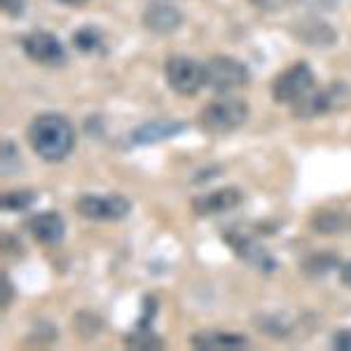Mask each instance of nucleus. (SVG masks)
<instances>
[{
    "label": "nucleus",
    "instance_id": "obj_11",
    "mask_svg": "<svg viewBox=\"0 0 351 351\" xmlns=\"http://www.w3.org/2000/svg\"><path fill=\"white\" fill-rule=\"evenodd\" d=\"M28 230L36 237V241L45 243V246H56L66 234V223L56 211H45V213H36V216L28 220Z\"/></svg>",
    "mask_w": 351,
    "mask_h": 351
},
{
    "label": "nucleus",
    "instance_id": "obj_14",
    "mask_svg": "<svg viewBox=\"0 0 351 351\" xmlns=\"http://www.w3.org/2000/svg\"><path fill=\"white\" fill-rule=\"evenodd\" d=\"M185 129L183 122H176V120H160V122H145L141 124L138 129H134L132 134V143L136 145H152V143H160V141L173 138Z\"/></svg>",
    "mask_w": 351,
    "mask_h": 351
},
{
    "label": "nucleus",
    "instance_id": "obj_24",
    "mask_svg": "<svg viewBox=\"0 0 351 351\" xmlns=\"http://www.w3.org/2000/svg\"><path fill=\"white\" fill-rule=\"evenodd\" d=\"M0 281H3V309H8L10 307V302H12V298H14V288L12 284H10V279H8V274L3 271V276H0Z\"/></svg>",
    "mask_w": 351,
    "mask_h": 351
},
{
    "label": "nucleus",
    "instance_id": "obj_23",
    "mask_svg": "<svg viewBox=\"0 0 351 351\" xmlns=\"http://www.w3.org/2000/svg\"><path fill=\"white\" fill-rule=\"evenodd\" d=\"M0 5H3V12L8 16H21L26 8V0H0Z\"/></svg>",
    "mask_w": 351,
    "mask_h": 351
},
{
    "label": "nucleus",
    "instance_id": "obj_3",
    "mask_svg": "<svg viewBox=\"0 0 351 351\" xmlns=\"http://www.w3.org/2000/svg\"><path fill=\"white\" fill-rule=\"evenodd\" d=\"M314 71L309 64L298 61V64L288 66L286 71H281L271 82V96L276 104H291L295 106L298 101H302L311 89H314Z\"/></svg>",
    "mask_w": 351,
    "mask_h": 351
},
{
    "label": "nucleus",
    "instance_id": "obj_4",
    "mask_svg": "<svg viewBox=\"0 0 351 351\" xmlns=\"http://www.w3.org/2000/svg\"><path fill=\"white\" fill-rule=\"evenodd\" d=\"M169 87L180 96H195L206 84V66L190 56H169L164 64Z\"/></svg>",
    "mask_w": 351,
    "mask_h": 351
},
{
    "label": "nucleus",
    "instance_id": "obj_16",
    "mask_svg": "<svg viewBox=\"0 0 351 351\" xmlns=\"http://www.w3.org/2000/svg\"><path fill=\"white\" fill-rule=\"evenodd\" d=\"M339 267L335 253H311L309 258L302 260V271L311 279H319V276L328 274L330 269Z\"/></svg>",
    "mask_w": 351,
    "mask_h": 351
},
{
    "label": "nucleus",
    "instance_id": "obj_22",
    "mask_svg": "<svg viewBox=\"0 0 351 351\" xmlns=\"http://www.w3.org/2000/svg\"><path fill=\"white\" fill-rule=\"evenodd\" d=\"M332 347L337 351H351V328H342L332 335Z\"/></svg>",
    "mask_w": 351,
    "mask_h": 351
},
{
    "label": "nucleus",
    "instance_id": "obj_26",
    "mask_svg": "<svg viewBox=\"0 0 351 351\" xmlns=\"http://www.w3.org/2000/svg\"><path fill=\"white\" fill-rule=\"evenodd\" d=\"M56 3H61V5H71V8H80V5L89 3V0H56Z\"/></svg>",
    "mask_w": 351,
    "mask_h": 351
},
{
    "label": "nucleus",
    "instance_id": "obj_12",
    "mask_svg": "<svg viewBox=\"0 0 351 351\" xmlns=\"http://www.w3.org/2000/svg\"><path fill=\"white\" fill-rule=\"evenodd\" d=\"M180 24H183V14H180V10H176L173 5H167V3L150 5L143 14V26L152 33H162V36L173 33Z\"/></svg>",
    "mask_w": 351,
    "mask_h": 351
},
{
    "label": "nucleus",
    "instance_id": "obj_25",
    "mask_svg": "<svg viewBox=\"0 0 351 351\" xmlns=\"http://www.w3.org/2000/svg\"><path fill=\"white\" fill-rule=\"evenodd\" d=\"M339 279H342L344 286L351 288V263H347V265H342V267H339Z\"/></svg>",
    "mask_w": 351,
    "mask_h": 351
},
{
    "label": "nucleus",
    "instance_id": "obj_13",
    "mask_svg": "<svg viewBox=\"0 0 351 351\" xmlns=\"http://www.w3.org/2000/svg\"><path fill=\"white\" fill-rule=\"evenodd\" d=\"M190 344L195 349L202 351H232V349H246L248 339L243 335H234V332H223V330H204L190 337Z\"/></svg>",
    "mask_w": 351,
    "mask_h": 351
},
{
    "label": "nucleus",
    "instance_id": "obj_7",
    "mask_svg": "<svg viewBox=\"0 0 351 351\" xmlns=\"http://www.w3.org/2000/svg\"><path fill=\"white\" fill-rule=\"evenodd\" d=\"M225 241H228L232 251H234L246 265H251L253 269L263 271V274H269V271L276 269L274 256H271L258 239H253V237L239 234V232H225Z\"/></svg>",
    "mask_w": 351,
    "mask_h": 351
},
{
    "label": "nucleus",
    "instance_id": "obj_1",
    "mask_svg": "<svg viewBox=\"0 0 351 351\" xmlns=\"http://www.w3.org/2000/svg\"><path fill=\"white\" fill-rule=\"evenodd\" d=\"M33 152L45 162H61L75 148V129L59 112H43L33 117L26 129Z\"/></svg>",
    "mask_w": 351,
    "mask_h": 351
},
{
    "label": "nucleus",
    "instance_id": "obj_21",
    "mask_svg": "<svg viewBox=\"0 0 351 351\" xmlns=\"http://www.w3.org/2000/svg\"><path fill=\"white\" fill-rule=\"evenodd\" d=\"M251 5H256L263 12H279V10H286L288 5H293L295 0H248Z\"/></svg>",
    "mask_w": 351,
    "mask_h": 351
},
{
    "label": "nucleus",
    "instance_id": "obj_8",
    "mask_svg": "<svg viewBox=\"0 0 351 351\" xmlns=\"http://www.w3.org/2000/svg\"><path fill=\"white\" fill-rule=\"evenodd\" d=\"M24 54L43 66H61L66 61V49L59 38L47 31H33L21 40Z\"/></svg>",
    "mask_w": 351,
    "mask_h": 351
},
{
    "label": "nucleus",
    "instance_id": "obj_19",
    "mask_svg": "<svg viewBox=\"0 0 351 351\" xmlns=\"http://www.w3.org/2000/svg\"><path fill=\"white\" fill-rule=\"evenodd\" d=\"M36 202V192L31 190H14L3 195V208L5 211H24Z\"/></svg>",
    "mask_w": 351,
    "mask_h": 351
},
{
    "label": "nucleus",
    "instance_id": "obj_9",
    "mask_svg": "<svg viewBox=\"0 0 351 351\" xmlns=\"http://www.w3.org/2000/svg\"><path fill=\"white\" fill-rule=\"evenodd\" d=\"M344 101V84H330L328 89H311V92L304 96L302 101H298L295 108V117L300 120H309V117H319V115H326V112L335 110L342 106Z\"/></svg>",
    "mask_w": 351,
    "mask_h": 351
},
{
    "label": "nucleus",
    "instance_id": "obj_2",
    "mask_svg": "<svg viewBox=\"0 0 351 351\" xmlns=\"http://www.w3.org/2000/svg\"><path fill=\"white\" fill-rule=\"evenodd\" d=\"M248 117V106L239 99H220L204 106L199 112V129L211 136L237 132Z\"/></svg>",
    "mask_w": 351,
    "mask_h": 351
},
{
    "label": "nucleus",
    "instance_id": "obj_6",
    "mask_svg": "<svg viewBox=\"0 0 351 351\" xmlns=\"http://www.w3.org/2000/svg\"><path fill=\"white\" fill-rule=\"evenodd\" d=\"M204 66H206V84L216 92L225 94L232 89H241L251 80L246 64L232 56H211Z\"/></svg>",
    "mask_w": 351,
    "mask_h": 351
},
{
    "label": "nucleus",
    "instance_id": "obj_20",
    "mask_svg": "<svg viewBox=\"0 0 351 351\" xmlns=\"http://www.w3.org/2000/svg\"><path fill=\"white\" fill-rule=\"evenodd\" d=\"M311 225H314V230L319 232H337L344 228V216H339V213H319L314 220H311Z\"/></svg>",
    "mask_w": 351,
    "mask_h": 351
},
{
    "label": "nucleus",
    "instance_id": "obj_5",
    "mask_svg": "<svg viewBox=\"0 0 351 351\" xmlns=\"http://www.w3.org/2000/svg\"><path fill=\"white\" fill-rule=\"evenodd\" d=\"M75 211L94 223H112L129 216L132 202L122 195H82L75 202Z\"/></svg>",
    "mask_w": 351,
    "mask_h": 351
},
{
    "label": "nucleus",
    "instance_id": "obj_18",
    "mask_svg": "<svg viewBox=\"0 0 351 351\" xmlns=\"http://www.w3.org/2000/svg\"><path fill=\"white\" fill-rule=\"evenodd\" d=\"M124 342L132 349H162L164 347L162 337H157L150 328H136L132 335H127Z\"/></svg>",
    "mask_w": 351,
    "mask_h": 351
},
{
    "label": "nucleus",
    "instance_id": "obj_10",
    "mask_svg": "<svg viewBox=\"0 0 351 351\" xmlns=\"http://www.w3.org/2000/svg\"><path fill=\"white\" fill-rule=\"evenodd\" d=\"M241 202H243V195L239 188H220V190L208 192V195H204V197H195L192 208H195V213H199V216H216V213L232 211V208H237Z\"/></svg>",
    "mask_w": 351,
    "mask_h": 351
},
{
    "label": "nucleus",
    "instance_id": "obj_15",
    "mask_svg": "<svg viewBox=\"0 0 351 351\" xmlns=\"http://www.w3.org/2000/svg\"><path fill=\"white\" fill-rule=\"evenodd\" d=\"M295 36L302 43L311 45V47H328V45L335 43V31L319 19L300 21V24L295 26Z\"/></svg>",
    "mask_w": 351,
    "mask_h": 351
},
{
    "label": "nucleus",
    "instance_id": "obj_17",
    "mask_svg": "<svg viewBox=\"0 0 351 351\" xmlns=\"http://www.w3.org/2000/svg\"><path fill=\"white\" fill-rule=\"evenodd\" d=\"M73 45H75V49H80L82 54L101 52V49H104V33L94 26H82V28H77L75 36H73Z\"/></svg>",
    "mask_w": 351,
    "mask_h": 351
}]
</instances>
